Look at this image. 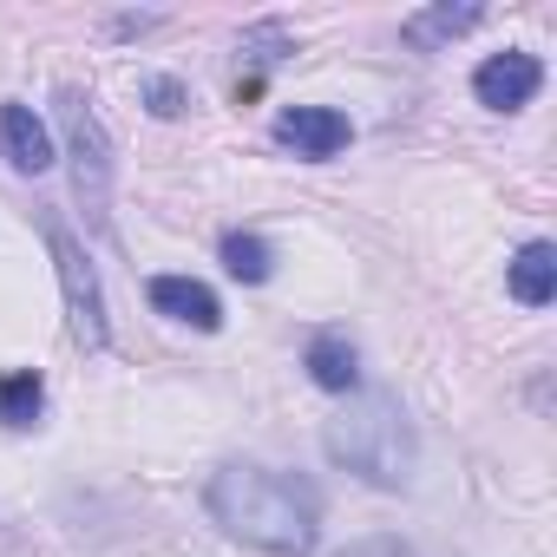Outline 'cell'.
Here are the masks:
<instances>
[{"label": "cell", "mask_w": 557, "mask_h": 557, "mask_svg": "<svg viewBox=\"0 0 557 557\" xmlns=\"http://www.w3.org/2000/svg\"><path fill=\"white\" fill-rule=\"evenodd\" d=\"M302 368L322 394H361V348L342 335V329H322L309 348H302Z\"/></svg>", "instance_id": "cell-11"}, {"label": "cell", "mask_w": 557, "mask_h": 557, "mask_svg": "<svg viewBox=\"0 0 557 557\" xmlns=\"http://www.w3.org/2000/svg\"><path fill=\"white\" fill-rule=\"evenodd\" d=\"M145 27H158V14H119V21H112V34H125V40L145 34Z\"/></svg>", "instance_id": "cell-17"}, {"label": "cell", "mask_w": 557, "mask_h": 557, "mask_svg": "<svg viewBox=\"0 0 557 557\" xmlns=\"http://www.w3.org/2000/svg\"><path fill=\"white\" fill-rule=\"evenodd\" d=\"M537 86H544V60H537V53H518V47L492 53V60L472 73V99H479L485 112H524V106L537 99Z\"/></svg>", "instance_id": "cell-6"}, {"label": "cell", "mask_w": 557, "mask_h": 557, "mask_svg": "<svg viewBox=\"0 0 557 557\" xmlns=\"http://www.w3.org/2000/svg\"><path fill=\"white\" fill-rule=\"evenodd\" d=\"M342 557H413L400 537H361V544H348Z\"/></svg>", "instance_id": "cell-16"}, {"label": "cell", "mask_w": 557, "mask_h": 557, "mask_svg": "<svg viewBox=\"0 0 557 557\" xmlns=\"http://www.w3.org/2000/svg\"><path fill=\"white\" fill-rule=\"evenodd\" d=\"M269 132H275V145H283V151H296V158H309V164L348 151V138H355L348 112H335V106H283Z\"/></svg>", "instance_id": "cell-5"}, {"label": "cell", "mask_w": 557, "mask_h": 557, "mask_svg": "<svg viewBox=\"0 0 557 557\" xmlns=\"http://www.w3.org/2000/svg\"><path fill=\"white\" fill-rule=\"evenodd\" d=\"M40 413H47V381H40L34 368L0 374V426H8V433H27V426H40Z\"/></svg>", "instance_id": "cell-13"}, {"label": "cell", "mask_w": 557, "mask_h": 557, "mask_svg": "<svg viewBox=\"0 0 557 557\" xmlns=\"http://www.w3.org/2000/svg\"><path fill=\"white\" fill-rule=\"evenodd\" d=\"M203 511L223 537L262 557H309L322 537V492L302 472H275L256 459H223L203 479Z\"/></svg>", "instance_id": "cell-1"}, {"label": "cell", "mask_w": 557, "mask_h": 557, "mask_svg": "<svg viewBox=\"0 0 557 557\" xmlns=\"http://www.w3.org/2000/svg\"><path fill=\"white\" fill-rule=\"evenodd\" d=\"M216 256H223V269L236 275V283H269V275H275V249L256 236V230H230L223 243H216Z\"/></svg>", "instance_id": "cell-14"}, {"label": "cell", "mask_w": 557, "mask_h": 557, "mask_svg": "<svg viewBox=\"0 0 557 557\" xmlns=\"http://www.w3.org/2000/svg\"><path fill=\"white\" fill-rule=\"evenodd\" d=\"M60 125H66V158H73V197L86 203V223L106 236L112 230V138L92 112L86 92H60Z\"/></svg>", "instance_id": "cell-3"}, {"label": "cell", "mask_w": 557, "mask_h": 557, "mask_svg": "<svg viewBox=\"0 0 557 557\" xmlns=\"http://www.w3.org/2000/svg\"><path fill=\"white\" fill-rule=\"evenodd\" d=\"M236 53L249 60V66L236 73V106H249V99L262 92V79H269L275 66H283V60L296 53V34H289L283 21H256V27H249V34L236 40Z\"/></svg>", "instance_id": "cell-9"}, {"label": "cell", "mask_w": 557, "mask_h": 557, "mask_svg": "<svg viewBox=\"0 0 557 557\" xmlns=\"http://www.w3.org/2000/svg\"><path fill=\"white\" fill-rule=\"evenodd\" d=\"M145 296H151V309H158L164 322H184V329H197V335H216V329H223V302H216L210 283H197V275H151Z\"/></svg>", "instance_id": "cell-7"}, {"label": "cell", "mask_w": 557, "mask_h": 557, "mask_svg": "<svg viewBox=\"0 0 557 557\" xmlns=\"http://www.w3.org/2000/svg\"><path fill=\"white\" fill-rule=\"evenodd\" d=\"M145 106H151V119H184L190 92H184V79H171V73H151V79H145Z\"/></svg>", "instance_id": "cell-15"}, {"label": "cell", "mask_w": 557, "mask_h": 557, "mask_svg": "<svg viewBox=\"0 0 557 557\" xmlns=\"http://www.w3.org/2000/svg\"><path fill=\"white\" fill-rule=\"evenodd\" d=\"M505 289H511V302H524V309H550V302H557V243L531 236V243L505 262Z\"/></svg>", "instance_id": "cell-10"}, {"label": "cell", "mask_w": 557, "mask_h": 557, "mask_svg": "<svg viewBox=\"0 0 557 557\" xmlns=\"http://www.w3.org/2000/svg\"><path fill=\"white\" fill-rule=\"evenodd\" d=\"M0 158H8L21 177H40V171H53V138H47V125L34 119V106H0Z\"/></svg>", "instance_id": "cell-8"}, {"label": "cell", "mask_w": 557, "mask_h": 557, "mask_svg": "<svg viewBox=\"0 0 557 557\" xmlns=\"http://www.w3.org/2000/svg\"><path fill=\"white\" fill-rule=\"evenodd\" d=\"M47 230V249H53V275H60V296H66V329L86 355H99L112 342V322H106V289H99V269L86 256V243L60 223V216H40Z\"/></svg>", "instance_id": "cell-4"}, {"label": "cell", "mask_w": 557, "mask_h": 557, "mask_svg": "<svg viewBox=\"0 0 557 557\" xmlns=\"http://www.w3.org/2000/svg\"><path fill=\"white\" fill-rule=\"evenodd\" d=\"M479 21H485V8H472V0H466V8L440 0V8H420V14H407V21H400V40H407V47H420V53H440V47H453L459 34H472Z\"/></svg>", "instance_id": "cell-12"}, {"label": "cell", "mask_w": 557, "mask_h": 557, "mask_svg": "<svg viewBox=\"0 0 557 557\" xmlns=\"http://www.w3.org/2000/svg\"><path fill=\"white\" fill-rule=\"evenodd\" d=\"M322 446H329V459H335L342 472H355V479L374 485V492H407V485H413V466H420L413 420H407V407H400L394 394H381V387L355 394V400L329 420Z\"/></svg>", "instance_id": "cell-2"}]
</instances>
